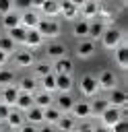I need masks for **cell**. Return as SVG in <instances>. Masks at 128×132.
Returning a JSON list of instances; mask_svg holds the SVG:
<instances>
[{
    "label": "cell",
    "instance_id": "6da1fadb",
    "mask_svg": "<svg viewBox=\"0 0 128 132\" xmlns=\"http://www.w3.org/2000/svg\"><path fill=\"white\" fill-rule=\"evenodd\" d=\"M35 29H37V33L43 39H56L62 33V27H60V23L56 19H39V23H37Z\"/></svg>",
    "mask_w": 128,
    "mask_h": 132
},
{
    "label": "cell",
    "instance_id": "7a4b0ae2",
    "mask_svg": "<svg viewBox=\"0 0 128 132\" xmlns=\"http://www.w3.org/2000/svg\"><path fill=\"white\" fill-rule=\"evenodd\" d=\"M99 41H101L103 50H116V47L124 41V33H122V29H118V27H105V31H103V35L99 37Z\"/></svg>",
    "mask_w": 128,
    "mask_h": 132
},
{
    "label": "cell",
    "instance_id": "3957f363",
    "mask_svg": "<svg viewBox=\"0 0 128 132\" xmlns=\"http://www.w3.org/2000/svg\"><path fill=\"white\" fill-rule=\"evenodd\" d=\"M78 89L85 97H97L99 95V85H97L95 74H83L81 80H78Z\"/></svg>",
    "mask_w": 128,
    "mask_h": 132
},
{
    "label": "cell",
    "instance_id": "277c9868",
    "mask_svg": "<svg viewBox=\"0 0 128 132\" xmlns=\"http://www.w3.org/2000/svg\"><path fill=\"white\" fill-rule=\"evenodd\" d=\"M95 78H97L99 91H105V93H107V91H111V89L118 87V74H116L114 70H107V68H105V70H101Z\"/></svg>",
    "mask_w": 128,
    "mask_h": 132
},
{
    "label": "cell",
    "instance_id": "5b68a950",
    "mask_svg": "<svg viewBox=\"0 0 128 132\" xmlns=\"http://www.w3.org/2000/svg\"><path fill=\"white\" fill-rule=\"evenodd\" d=\"M68 113H70L74 120H89V118H91V103L85 101V99H78V101L72 103V107H70Z\"/></svg>",
    "mask_w": 128,
    "mask_h": 132
},
{
    "label": "cell",
    "instance_id": "8992f818",
    "mask_svg": "<svg viewBox=\"0 0 128 132\" xmlns=\"http://www.w3.org/2000/svg\"><path fill=\"white\" fill-rule=\"evenodd\" d=\"M12 62H14L17 68H29V66L35 64V56H33L31 50H17L12 54Z\"/></svg>",
    "mask_w": 128,
    "mask_h": 132
},
{
    "label": "cell",
    "instance_id": "52a82bcc",
    "mask_svg": "<svg viewBox=\"0 0 128 132\" xmlns=\"http://www.w3.org/2000/svg\"><path fill=\"white\" fill-rule=\"evenodd\" d=\"M105 99H107V103L111 107H124V105H128V93L124 89H118V87L111 89V91H107Z\"/></svg>",
    "mask_w": 128,
    "mask_h": 132
},
{
    "label": "cell",
    "instance_id": "ba28073f",
    "mask_svg": "<svg viewBox=\"0 0 128 132\" xmlns=\"http://www.w3.org/2000/svg\"><path fill=\"white\" fill-rule=\"evenodd\" d=\"M95 50H97V43L93 41V39H78V43H76V56L81 58V60H89L93 54H95Z\"/></svg>",
    "mask_w": 128,
    "mask_h": 132
},
{
    "label": "cell",
    "instance_id": "9c48e42d",
    "mask_svg": "<svg viewBox=\"0 0 128 132\" xmlns=\"http://www.w3.org/2000/svg\"><path fill=\"white\" fill-rule=\"evenodd\" d=\"M99 120H101V126H105V128H111L114 124H118L120 120H124L122 118V111H120V107H107L101 116H99Z\"/></svg>",
    "mask_w": 128,
    "mask_h": 132
},
{
    "label": "cell",
    "instance_id": "30bf717a",
    "mask_svg": "<svg viewBox=\"0 0 128 132\" xmlns=\"http://www.w3.org/2000/svg\"><path fill=\"white\" fill-rule=\"evenodd\" d=\"M99 2L97 0H87L81 8H78V16L81 19H85V21H93V19H97L99 16Z\"/></svg>",
    "mask_w": 128,
    "mask_h": 132
},
{
    "label": "cell",
    "instance_id": "8fae6325",
    "mask_svg": "<svg viewBox=\"0 0 128 132\" xmlns=\"http://www.w3.org/2000/svg\"><path fill=\"white\" fill-rule=\"evenodd\" d=\"M43 37L37 33V29H27V33H25V41H23V45H25V50H37V47H41L43 45Z\"/></svg>",
    "mask_w": 128,
    "mask_h": 132
},
{
    "label": "cell",
    "instance_id": "7c38bea8",
    "mask_svg": "<svg viewBox=\"0 0 128 132\" xmlns=\"http://www.w3.org/2000/svg\"><path fill=\"white\" fill-rule=\"evenodd\" d=\"M66 52H68V47H66V43H62V41H50L47 47H45V56H47L52 62L58 60V58H64Z\"/></svg>",
    "mask_w": 128,
    "mask_h": 132
},
{
    "label": "cell",
    "instance_id": "4fadbf2b",
    "mask_svg": "<svg viewBox=\"0 0 128 132\" xmlns=\"http://www.w3.org/2000/svg\"><path fill=\"white\" fill-rule=\"evenodd\" d=\"M17 97H19V87H17V82H14V85L0 87V101H2V103H6V105H10V107H14Z\"/></svg>",
    "mask_w": 128,
    "mask_h": 132
},
{
    "label": "cell",
    "instance_id": "5bb4252c",
    "mask_svg": "<svg viewBox=\"0 0 128 132\" xmlns=\"http://www.w3.org/2000/svg\"><path fill=\"white\" fill-rule=\"evenodd\" d=\"M58 6H60L58 14H60L62 19H66V21H76V16H78V6H74L70 0H60Z\"/></svg>",
    "mask_w": 128,
    "mask_h": 132
},
{
    "label": "cell",
    "instance_id": "9a60e30c",
    "mask_svg": "<svg viewBox=\"0 0 128 132\" xmlns=\"http://www.w3.org/2000/svg\"><path fill=\"white\" fill-rule=\"evenodd\" d=\"M114 60L120 66V70H128V43L122 41L116 50H114Z\"/></svg>",
    "mask_w": 128,
    "mask_h": 132
},
{
    "label": "cell",
    "instance_id": "2e32d148",
    "mask_svg": "<svg viewBox=\"0 0 128 132\" xmlns=\"http://www.w3.org/2000/svg\"><path fill=\"white\" fill-rule=\"evenodd\" d=\"M72 68H74V64H72V60L66 58V56L52 62V72H54V74H72Z\"/></svg>",
    "mask_w": 128,
    "mask_h": 132
},
{
    "label": "cell",
    "instance_id": "e0dca14e",
    "mask_svg": "<svg viewBox=\"0 0 128 132\" xmlns=\"http://www.w3.org/2000/svg\"><path fill=\"white\" fill-rule=\"evenodd\" d=\"M33 105H37V107H41V109L54 105V93H47V91L37 89V91L33 93Z\"/></svg>",
    "mask_w": 128,
    "mask_h": 132
},
{
    "label": "cell",
    "instance_id": "ac0fdd59",
    "mask_svg": "<svg viewBox=\"0 0 128 132\" xmlns=\"http://www.w3.org/2000/svg\"><path fill=\"white\" fill-rule=\"evenodd\" d=\"M4 124H6L8 130H19V128L25 124V116H23V111H19L17 107H12L10 113H8V118L4 120Z\"/></svg>",
    "mask_w": 128,
    "mask_h": 132
},
{
    "label": "cell",
    "instance_id": "d6986e66",
    "mask_svg": "<svg viewBox=\"0 0 128 132\" xmlns=\"http://www.w3.org/2000/svg\"><path fill=\"white\" fill-rule=\"evenodd\" d=\"M54 128H56V132H74V128H76V120H74L70 113H62L60 120L54 124Z\"/></svg>",
    "mask_w": 128,
    "mask_h": 132
},
{
    "label": "cell",
    "instance_id": "ffe728a7",
    "mask_svg": "<svg viewBox=\"0 0 128 132\" xmlns=\"http://www.w3.org/2000/svg\"><path fill=\"white\" fill-rule=\"evenodd\" d=\"M39 19H41V14L37 12V10H25V12H21V27H25V29H35L37 27V23H39Z\"/></svg>",
    "mask_w": 128,
    "mask_h": 132
},
{
    "label": "cell",
    "instance_id": "44dd1931",
    "mask_svg": "<svg viewBox=\"0 0 128 132\" xmlns=\"http://www.w3.org/2000/svg\"><path fill=\"white\" fill-rule=\"evenodd\" d=\"M72 37H76V39H89V21H85V19L72 21Z\"/></svg>",
    "mask_w": 128,
    "mask_h": 132
},
{
    "label": "cell",
    "instance_id": "7402d4cb",
    "mask_svg": "<svg viewBox=\"0 0 128 132\" xmlns=\"http://www.w3.org/2000/svg\"><path fill=\"white\" fill-rule=\"evenodd\" d=\"M23 116H25V122H29V124H35V126L43 124V109L37 105H31L27 111H23Z\"/></svg>",
    "mask_w": 128,
    "mask_h": 132
},
{
    "label": "cell",
    "instance_id": "603a6c76",
    "mask_svg": "<svg viewBox=\"0 0 128 132\" xmlns=\"http://www.w3.org/2000/svg\"><path fill=\"white\" fill-rule=\"evenodd\" d=\"M74 87L72 74H56V91L58 93H70Z\"/></svg>",
    "mask_w": 128,
    "mask_h": 132
},
{
    "label": "cell",
    "instance_id": "cb8c5ba5",
    "mask_svg": "<svg viewBox=\"0 0 128 132\" xmlns=\"http://www.w3.org/2000/svg\"><path fill=\"white\" fill-rule=\"evenodd\" d=\"M72 103H74V99H72L70 93H58V97L54 99V105H56L62 113H68L70 107H72Z\"/></svg>",
    "mask_w": 128,
    "mask_h": 132
},
{
    "label": "cell",
    "instance_id": "d4e9b609",
    "mask_svg": "<svg viewBox=\"0 0 128 132\" xmlns=\"http://www.w3.org/2000/svg\"><path fill=\"white\" fill-rule=\"evenodd\" d=\"M103 31H105V23L103 21H99V19L89 21V39L99 41V37L103 35Z\"/></svg>",
    "mask_w": 128,
    "mask_h": 132
},
{
    "label": "cell",
    "instance_id": "484cf974",
    "mask_svg": "<svg viewBox=\"0 0 128 132\" xmlns=\"http://www.w3.org/2000/svg\"><path fill=\"white\" fill-rule=\"evenodd\" d=\"M17 87H19V91H23V93H35V91L39 89L35 76H23V78L17 82Z\"/></svg>",
    "mask_w": 128,
    "mask_h": 132
},
{
    "label": "cell",
    "instance_id": "4316f807",
    "mask_svg": "<svg viewBox=\"0 0 128 132\" xmlns=\"http://www.w3.org/2000/svg\"><path fill=\"white\" fill-rule=\"evenodd\" d=\"M89 103H91V116H95V118H99V116L109 107V103H107L105 97H93Z\"/></svg>",
    "mask_w": 128,
    "mask_h": 132
},
{
    "label": "cell",
    "instance_id": "83f0119b",
    "mask_svg": "<svg viewBox=\"0 0 128 132\" xmlns=\"http://www.w3.org/2000/svg\"><path fill=\"white\" fill-rule=\"evenodd\" d=\"M58 10H60L58 0H45V2L41 4V8H39V12L43 14V19H54V16H58Z\"/></svg>",
    "mask_w": 128,
    "mask_h": 132
},
{
    "label": "cell",
    "instance_id": "f1b7e54d",
    "mask_svg": "<svg viewBox=\"0 0 128 132\" xmlns=\"http://www.w3.org/2000/svg\"><path fill=\"white\" fill-rule=\"evenodd\" d=\"M37 85H39V89H41V91L56 93V74H54V72H50V74H45V76L37 78Z\"/></svg>",
    "mask_w": 128,
    "mask_h": 132
},
{
    "label": "cell",
    "instance_id": "f546056e",
    "mask_svg": "<svg viewBox=\"0 0 128 132\" xmlns=\"http://www.w3.org/2000/svg\"><path fill=\"white\" fill-rule=\"evenodd\" d=\"M31 105H33V93H23V91H19V97H17V101H14V107H17L19 111H27Z\"/></svg>",
    "mask_w": 128,
    "mask_h": 132
},
{
    "label": "cell",
    "instance_id": "4dcf8cb0",
    "mask_svg": "<svg viewBox=\"0 0 128 132\" xmlns=\"http://www.w3.org/2000/svg\"><path fill=\"white\" fill-rule=\"evenodd\" d=\"M0 25H2L6 31H8V29H12V27H19V25H21V12L12 10V12L4 14V16H2V21H0Z\"/></svg>",
    "mask_w": 128,
    "mask_h": 132
},
{
    "label": "cell",
    "instance_id": "1f68e13d",
    "mask_svg": "<svg viewBox=\"0 0 128 132\" xmlns=\"http://www.w3.org/2000/svg\"><path fill=\"white\" fill-rule=\"evenodd\" d=\"M60 116H62V111H60L56 105H50V107H45V109H43V124L54 126V124L60 120Z\"/></svg>",
    "mask_w": 128,
    "mask_h": 132
},
{
    "label": "cell",
    "instance_id": "d6a6232c",
    "mask_svg": "<svg viewBox=\"0 0 128 132\" xmlns=\"http://www.w3.org/2000/svg\"><path fill=\"white\" fill-rule=\"evenodd\" d=\"M25 33H27V29L21 27V25H19V27H12V29L6 31V35H8L17 45H23V41H25Z\"/></svg>",
    "mask_w": 128,
    "mask_h": 132
},
{
    "label": "cell",
    "instance_id": "836d02e7",
    "mask_svg": "<svg viewBox=\"0 0 128 132\" xmlns=\"http://www.w3.org/2000/svg\"><path fill=\"white\" fill-rule=\"evenodd\" d=\"M0 50H2L6 56H12V54L17 52V43H14L6 33H2V35H0Z\"/></svg>",
    "mask_w": 128,
    "mask_h": 132
},
{
    "label": "cell",
    "instance_id": "e575fe53",
    "mask_svg": "<svg viewBox=\"0 0 128 132\" xmlns=\"http://www.w3.org/2000/svg\"><path fill=\"white\" fill-rule=\"evenodd\" d=\"M31 68H33V76H35V78H41V76H45V74L52 72V64L45 62V60H43V62H35Z\"/></svg>",
    "mask_w": 128,
    "mask_h": 132
},
{
    "label": "cell",
    "instance_id": "d590c367",
    "mask_svg": "<svg viewBox=\"0 0 128 132\" xmlns=\"http://www.w3.org/2000/svg\"><path fill=\"white\" fill-rule=\"evenodd\" d=\"M14 80H17V76H14L12 70H8V68H0V87L14 85Z\"/></svg>",
    "mask_w": 128,
    "mask_h": 132
},
{
    "label": "cell",
    "instance_id": "8d00e7d4",
    "mask_svg": "<svg viewBox=\"0 0 128 132\" xmlns=\"http://www.w3.org/2000/svg\"><path fill=\"white\" fill-rule=\"evenodd\" d=\"M12 6L17 12H25V10H31V0H12Z\"/></svg>",
    "mask_w": 128,
    "mask_h": 132
},
{
    "label": "cell",
    "instance_id": "74e56055",
    "mask_svg": "<svg viewBox=\"0 0 128 132\" xmlns=\"http://www.w3.org/2000/svg\"><path fill=\"white\" fill-rule=\"evenodd\" d=\"M74 130H76V132H93V130H95V124H91L89 120H81Z\"/></svg>",
    "mask_w": 128,
    "mask_h": 132
},
{
    "label": "cell",
    "instance_id": "f35d334b",
    "mask_svg": "<svg viewBox=\"0 0 128 132\" xmlns=\"http://www.w3.org/2000/svg\"><path fill=\"white\" fill-rule=\"evenodd\" d=\"M12 10H14L12 0H0V14H2V16L8 14V12H12Z\"/></svg>",
    "mask_w": 128,
    "mask_h": 132
},
{
    "label": "cell",
    "instance_id": "ab89813d",
    "mask_svg": "<svg viewBox=\"0 0 128 132\" xmlns=\"http://www.w3.org/2000/svg\"><path fill=\"white\" fill-rule=\"evenodd\" d=\"M109 132H128V122L126 120H120L118 124H114L109 128Z\"/></svg>",
    "mask_w": 128,
    "mask_h": 132
},
{
    "label": "cell",
    "instance_id": "60d3db41",
    "mask_svg": "<svg viewBox=\"0 0 128 132\" xmlns=\"http://www.w3.org/2000/svg\"><path fill=\"white\" fill-rule=\"evenodd\" d=\"M10 109H12L10 105H6V103H2V101H0V122H4V120L8 118V113H10Z\"/></svg>",
    "mask_w": 128,
    "mask_h": 132
},
{
    "label": "cell",
    "instance_id": "b9f144b4",
    "mask_svg": "<svg viewBox=\"0 0 128 132\" xmlns=\"http://www.w3.org/2000/svg\"><path fill=\"white\" fill-rule=\"evenodd\" d=\"M19 132H37V126H35V124H29V122H25V124L19 128Z\"/></svg>",
    "mask_w": 128,
    "mask_h": 132
},
{
    "label": "cell",
    "instance_id": "7bdbcfd3",
    "mask_svg": "<svg viewBox=\"0 0 128 132\" xmlns=\"http://www.w3.org/2000/svg\"><path fill=\"white\" fill-rule=\"evenodd\" d=\"M37 132H56V128L50 124H41V126H37Z\"/></svg>",
    "mask_w": 128,
    "mask_h": 132
},
{
    "label": "cell",
    "instance_id": "ee69618b",
    "mask_svg": "<svg viewBox=\"0 0 128 132\" xmlns=\"http://www.w3.org/2000/svg\"><path fill=\"white\" fill-rule=\"evenodd\" d=\"M8 58H10V56H6V54H4L2 50H0V68H4V66H6V62H8Z\"/></svg>",
    "mask_w": 128,
    "mask_h": 132
},
{
    "label": "cell",
    "instance_id": "f6af8a7d",
    "mask_svg": "<svg viewBox=\"0 0 128 132\" xmlns=\"http://www.w3.org/2000/svg\"><path fill=\"white\" fill-rule=\"evenodd\" d=\"M43 2H45V0H31V8H33V10H39Z\"/></svg>",
    "mask_w": 128,
    "mask_h": 132
},
{
    "label": "cell",
    "instance_id": "bcb514c9",
    "mask_svg": "<svg viewBox=\"0 0 128 132\" xmlns=\"http://www.w3.org/2000/svg\"><path fill=\"white\" fill-rule=\"evenodd\" d=\"M93 132H109V128H105V126H95Z\"/></svg>",
    "mask_w": 128,
    "mask_h": 132
},
{
    "label": "cell",
    "instance_id": "7dc6e473",
    "mask_svg": "<svg viewBox=\"0 0 128 132\" xmlns=\"http://www.w3.org/2000/svg\"><path fill=\"white\" fill-rule=\"evenodd\" d=\"M70 2H72V4H74V6H78V8H81V6H83V4H85V2H87V0H70Z\"/></svg>",
    "mask_w": 128,
    "mask_h": 132
},
{
    "label": "cell",
    "instance_id": "c3c4849f",
    "mask_svg": "<svg viewBox=\"0 0 128 132\" xmlns=\"http://www.w3.org/2000/svg\"><path fill=\"white\" fill-rule=\"evenodd\" d=\"M8 132H19V130H8Z\"/></svg>",
    "mask_w": 128,
    "mask_h": 132
},
{
    "label": "cell",
    "instance_id": "681fc988",
    "mask_svg": "<svg viewBox=\"0 0 128 132\" xmlns=\"http://www.w3.org/2000/svg\"><path fill=\"white\" fill-rule=\"evenodd\" d=\"M0 132H4V128H2V126H0Z\"/></svg>",
    "mask_w": 128,
    "mask_h": 132
},
{
    "label": "cell",
    "instance_id": "f907efd6",
    "mask_svg": "<svg viewBox=\"0 0 128 132\" xmlns=\"http://www.w3.org/2000/svg\"><path fill=\"white\" fill-rule=\"evenodd\" d=\"M74 132H76V130H74Z\"/></svg>",
    "mask_w": 128,
    "mask_h": 132
}]
</instances>
